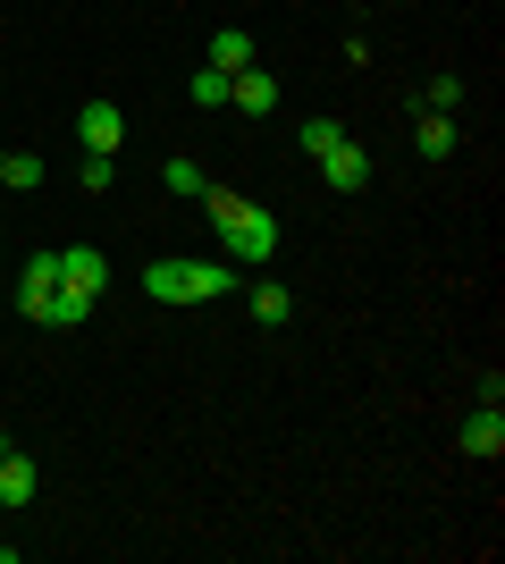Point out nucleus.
Wrapping results in <instances>:
<instances>
[{
  "mask_svg": "<svg viewBox=\"0 0 505 564\" xmlns=\"http://www.w3.org/2000/svg\"><path fill=\"white\" fill-rule=\"evenodd\" d=\"M194 203L211 212L219 245H228V253H237L244 270H262V261H278V219H270L262 203H244V194H228V186H202Z\"/></svg>",
  "mask_w": 505,
  "mask_h": 564,
  "instance_id": "f257e3e1",
  "label": "nucleus"
},
{
  "mask_svg": "<svg viewBox=\"0 0 505 564\" xmlns=\"http://www.w3.org/2000/svg\"><path fill=\"white\" fill-rule=\"evenodd\" d=\"M228 286H237V270H219V261H152L144 270L152 304H211V295H228Z\"/></svg>",
  "mask_w": 505,
  "mask_h": 564,
  "instance_id": "f03ea898",
  "label": "nucleus"
},
{
  "mask_svg": "<svg viewBox=\"0 0 505 564\" xmlns=\"http://www.w3.org/2000/svg\"><path fill=\"white\" fill-rule=\"evenodd\" d=\"M101 286H110V261H101L94 245H68V253H59V295L94 312V304H101Z\"/></svg>",
  "mask_w": 505,
  "mask_h": 564,
  "instance_id": "7ed1b4c3",
  "label": "nucleus"
},
{
  "mask_svg": "<svg viewBox=\"0 0 505 564\" xmlns=\"http://www.w3.org/2000/svg\"><path fill=\"white\" fill-rule=\"evenodd\" d=\"M18 312L25 321H51V312H59V253H34L18 270Z\"/></svg>",
  "mask_w": 505,
  "mask_h": 564,
  "instance_id": "20e7f679",
  "label": "nucleus"
},
{
  "mask_svg": "<svg viewBox=\"0 0 505 564\" xmlns=\"http://www.w3.org/2000/svg\"><path fill=\"white\" fill-rule=\"evenodd\" d=\"M76 135H85V152H119V135H127L119 101H85V110H76Z\"/></svg>",
  "mask_w": 505,
  "mask_h": 564,
  "instance_id": "39448f33",
  "label": "nucleus"
},
{
  "mask_svg": "<svg viewBox=\"0 0 505 564\" xmlns=\"http://www.w3.org/2000/svg\"><path fill=\"white\" fill-rule=\"evenodd\" d=\"M320 177H329L337 194H362V186H371V161H362V143L345 135L337 152H320Z\"/></svg>",
  "mask_w": 505,
  "mask_h": 564,
  "instance_id": "423d86ee",
  "label": "nucleus"
},
{
  "mask_svg": "<svg viewBox=\"0 0 505 564\" xmlns=\"http://www.w3.org/2000/svg\"><path fill=\"white\" fill-rule=\"evenodd\" d=\"M228 101L253 110V118H270V110H278V76H270V68H237V76H228Z\"/></svg>",
  "mask_w": 505,
  "mask_h": 564,
  "instance_id": "0eeeda50",
  "label": "nucleus"
},
{
  "mask_svg": "<svg viewBox=\"0 0 505 564\" xmlns=\"http://www.w3.org/2000/svg\"><path fill=\"white\" fill-rule=\"evenodd\" d=\"M34 489H43V471L25 464L18 447H0V506H34Z\"/></svg>",
  "mask_w": 505,
  "mask_h": 564,
  "instance_id": "6e6552de",
  "label": "nucleus"
},
{
  "mask_svg": "<svg viewBox=\"0 0 505 564\" xmlns=\"http://www.w3.org/2000/svg\"><path fill=\"white\" fill-rule=\"evenodd\" d=\"M463 455H488V464L505 455V413H497V404H481V413L463 422Z\"/></svg>",
  "mask_w": 505,
  "mask_h": 564,
  "instance_id": "1a4fd4ad",
  "label": "nucleus"
},
{
  "mask_svg": "<svg viewBox=\"0 0 505 564\" xmlns=\"http://www.w3.org/2000/svg\"><path fill=\"white\" fill-rule=\"evenodd\" d=\"M211 68H228V76L253 68V34H244V25H219L211 34Z\"/></svg>",
  "mask_w": 505,
  "mask_h": 564,
  "instance_id": "9d476101",
  "label": "nucleus"
},
{
  "mask_svg": "<svg viewBox=\"0 0 505 564\" xmlns=\"http://www.w3.org/2000/svg\"><path fill=\"white\" fill-rule=\"evenodd\" d=\"M413 143H421V161H447V152H455V118H447V110H421V135H413Z\"/></svg>",
  "mask_w": 505,
  "mask_h": 564,
  "instance_id": "9b49d317",
  "label": "nucleus"
},
{
  "mask_svg": "<svg viewBox=\"0 0 505 564\" xmlns=\"http://www.w3.org/2000/svg\"><path fill=\"white\" fill-rule=\"evenodd\" d=\"M43 186V161L34 152H0V194H34Z\"/></svg>",
  "mask_w": 505,
  "mask_h": 564,
  "instance_id": "f8f14e48",
  "label": "nucleus"
},
{
  "mask_svg": "<svg viewBox=\"0 0 505 564\" xmlns=\"http://www.w3.org/2000/svg\"><path fill=\"white\" fill-rule=\"evenodd\" d=\"M295 143L320 161V152H337V143H345V127H337V118H304V135H295Z\"/></svg>",
  "mask_w": 505,
  "mask_h": 564,
  "instance_id": "ddd939ff",
  "label": "nucleus"
},
{
  "mask_svg": "<svg viewBox=\"0 0 505 564\" xmlns=\"http://www.w3.org/2000/svg\"><path fill=\"white\" fill-rule=\"evenodd\" d=\"M253 321L278 329V321H287V286H253Z\"/></svg>",
  "mask_w": 505,
  "mask_h": 564,
  "instance_id": "4468645a",
  "label": "nucleus"
},
{
  "mask_svg": "<svg viewBox=\"0 0 505 564\" xmlns=\"http://www.w3.org/2000/svg\"><path fill=\"white\" fill-rule=\"evenodd\" d=\"M161 186H168V194H202V186H211V177H202V169H194V161H168V169H161Z\"/></svg>",
  "mask_w": 505,
  "mask_h": 564,
  "instance_id": "2eb2a0df",
  "label": "nucleus"
},
{
  "mask_svg": "<svg viewBox=\"0 0 505 564\" xmlns=\"http://www.w3.org/2000/svg\"><path fill=\"white\" fill-rule=\"evenodd\" d=\"M194 101H202V110H219V101H228V68H202V76H194Z\"/></svg>",
  "mask_w": 505,
  "mask_h": 564,
  "instance_id": "dca6fc26",
  "label": "nucleus"
},
{
  "mask_svg": "<svg viewBox=\"0 0 505 564\" xmlns=\"http://www.w3.org/2000/svg\"><path fill=\"white\" fill-rule=\"evenodd\" d=\"M421 101H430V110H455V101H463V76H447V68H438V76H430V94H421Z\"/></svg>",
  "mask_w": 505,
  "mask_h": 564,
  "instance_id": "f3484780",
  "label": "nucleus"
},
{
  "mask_svg": "<svg viewBox=\"0 0 505 564\" xmlns=\"http://www.w3.org/2000/svg\"><path fill=\"white\" fill-rule=\"evenodd\" d=\"M85 194H110V152H85Z\"/></svg>",
  "mask_w": 505,
  "mask_h": 564,
  "instance_id": "a211bd4d",
  "label": "nucleus"
},
{
  "mask_svg": "<svg viewBox=\"0 0 505 564\" xmlns=\"http://www.w3.org/2000/svg\"><path fill=\"white\" fill-rule=\"evenodd\" d=\"M0 203H9V194H0Z\"/></svg>",
  "mask_w": 505,
  "mask_h": 564,
  "instance_id": "6ab92c4d",
  "label": "nucleus"
}]
</instances>
